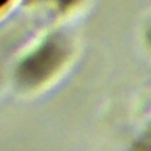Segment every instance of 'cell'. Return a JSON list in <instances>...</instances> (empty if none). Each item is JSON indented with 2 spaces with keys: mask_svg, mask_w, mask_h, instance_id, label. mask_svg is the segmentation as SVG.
<instances>
[{
  "mask_svg": "<svg viewBox=\"0 0 151 151\" xmlns=\"http://www.w3.org/2000/svg\"><path fill=\"white\" fill-rule=\"evenodd\" d=\"M9 2H11V0H0V11H2V9H4Z\"/></svg>",
  "mask_w": 151,
  "mask_h": 151,
  "instance_id": "1",
  "label": "cell"
}]
</instances>
